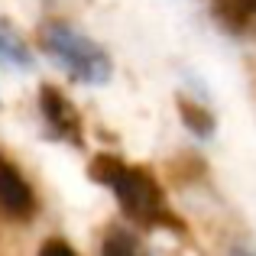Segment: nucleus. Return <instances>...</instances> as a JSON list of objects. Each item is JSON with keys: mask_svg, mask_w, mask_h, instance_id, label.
Returning <instances> with one entry per match:
<instances>
[{"mask_svg": "<svg viewBox=\"0 0 256 256\" xmlns=\"http://www.w3.org/2000/svg\"><path fill=\"white\" fill-rule=\"evenodd\" d=\"M182 117L188 120V124H192V130L194 133H201V136H208V133H211V117H208V114H201L198 107L194 104H188V100H182Z\"/></svg>", "mask_w": 256, "mask_h": 256, "instance_id": "obj_7", "label": "nucleus"}, {"mask_svg": "<svg viewBox=\"0 0 256 256\" xmlns=\"http://www.w3.org/2000/svg\"><path fill=\"white\" fill-rule=\"evenodd\" d=\"M39 256H75V250H72L68 244H62V240H49V244L39 250Z\"/></svg>", "mask_w": 256, "mask_h": 256, "instance_id": "obj_8", "label": "nucleus"}, {"mask_svg": "<svg viewBox=\"0 0 256 256\" xmlns=\"http://www.w3.org/2000/svg\"><path fill=\"white\" fill-rule=\"evenodd\" d=\"M237 256H246V253H237Z\"/></svg>", "mask_w": 256, "mask_h": 256, "instance_id": "obj_10", "label": "nucleus"}, {"mask_svg": "<svg viewBox=\"0 0 256 256\" xmlns=\"http://www.w3.org/2000/svg\"><path fill=\"white\" fill-rule=\"evenodd\" d=\"M32 208H36V198H32L30 185H26V178L13 169L10 162H4L0 159V211L6 214V218H30Z\"/></svg>", "mask_w": 256, "mask_h": 256, "instance_id": "obj_3", "label": "nucleus"}, {"mask_svg": "<svg viewBox=\"0 0 256 256\" xmlns=\"http://www.w3.org/2000/svg\"><path fill=\"white\" fill-rule=\"evenodd\" d=\"M237 16H256V0H224Z\"/></svg>", "mask_w": 256, "mask_h": 256, "instance_id": "obj_9", "label": "nucleus"}, {"mask_svg": "<svg viewBox=\"0 0 256 256\" xmlns=\"http://www.w3.org/2000/svg\"><path fill=\"white\" fill-rule=\"evenodd\" d=\"M39 100H42V114L49 117V124L56 126L58 133H65V136L78 140V117H75V110H72L68 100H65L62 94L56 91V88H42Z\"/></svg>", "mask_w": 256, "mask_h": 256, "instance_id": "obj_4", "label": "nucleus"}, {"mask_svg": "<svg viewBox=\"0 0 256 256\" xmlns=\"http://www.w3.org/2000/svg\"><path fill=\"white\" fill-rule=\"evenodd\" d=\"M100 256H143L136 246V240L124 230H110L104 237V246H100Z\"/></svg>", "mask_w": 256, "mask_h": 256, "instance_id": "obj_5", "label": "nucleus"}, {"mask_svg": "<svg viewBox=\"0 0 256 256\" xmlns=\"http://www.w3.org/2000/svg\"><path fill=\"white\" fill-rule=\"evenodd\" d=\"M0 56L13 58V62H26L23 42H20V39L13 36V30H6V26H0Z\"/></svg>", "mask_w": 256, "mask_h": 256, "instance_id": "obj_6", "label": "nucleus"}, {"mask_svg": "<svg viewBox=\"0 0 256 256\" xmlns=\"http://www.w3.org/2000/svg\"><path fill=\"white\" fill-rule=\"evenodd\" d=\"M39 42H42V49L49 52L52 58H58L72 75L84 78V82H91V84H100L107 75H110L107 56L91 42V39L78 36L72 26L46 23L42 32H39Z\"/></svg>", "mask_w": 256, "mask_h": 256, "instance_id": "obj_2", "label": "nucleus"}, {"mask_svg": "<svg viewBox=\"0 0 256 256\" xmlns=\"http://www.w3.org/2000/svg\"><path fill=\"white\" fill-rule=\"evenodd\" d=\"M91 175L100 182V185H110L117 192L124 211L130 214L136 224H175V218L169 214V204H166L159 185L150 178L143 169H126L120 166L114 156H98L91 166Z\"/></svg>", "mask_w": 256, "mask_h": 256, "instance_id": "obj_1", "label": "nucleus"}]
</instances>
